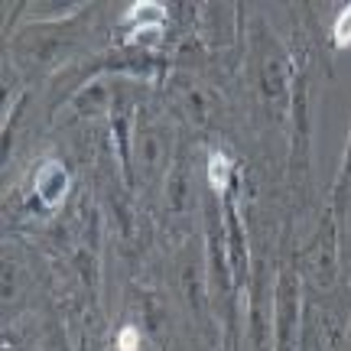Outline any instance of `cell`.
Here are the masks:
<instances>
[{
	"mask_svg": "<svg viewBox=\"0 0 351 351\" xmlns=\"http://www.w3.org/2000/svg\"><path fill=\"white\" fill-rule=\"evenodd\" d=\"M36 189H39V195L49 202V205H59V202H62V192L69 189V176L62 173V166L59 163H49L46 169H39Z\"/></svg>",
	"mask_w": 351,
	"mask_h": 351,
	"instance_id": "obj_1",
	"label": "cell"
},
{
	"mask_svg": "<svg viewBox=\"0 0 351 351\" xmlns=\"http://www.w3.org/2000/svg\"><path fill=\"white\" fill-rule=\"evenodd\" d=\"M228 169H231V163H228L225 153H212L208 156V182H212L215 192H225L228 189Z\"/></svg>",
	"mask_w": 351,
	"mask_h": 351,
	"instance_id": "obj_2",
	"label": "cell"
},
{
	"mask_svg": "<svg viewBox=\"0 0 351 351\" xmlns=\"http://www.w3.org/2000/svg\"><path fill=\"white\" fill-rule=\"evenodd\" d=\"M332 36H335V46H351V7H345L341 10V16L335 20V26H332Z\"/></svg>",
	"mask_w": 351,
	"mask_h": 351,
	"instance_id": "obj_3",
	"label": "cell"
},
{
	"mask_svg": "<svg viewBox=\"0 0 351 351\" xmlns=\"http://www.w3.org/2000/svg\"><path fill=\"white\" fill-rule=\"evenodd\" d=\"M140 348V332L134 326L121 328V335H117V351H137Z\"/></svg>",
	"mask_w": 351,
	"mask_h": 351,
	"instance_id": "obj_4",
	"label": "cell"
}]
</instances>
